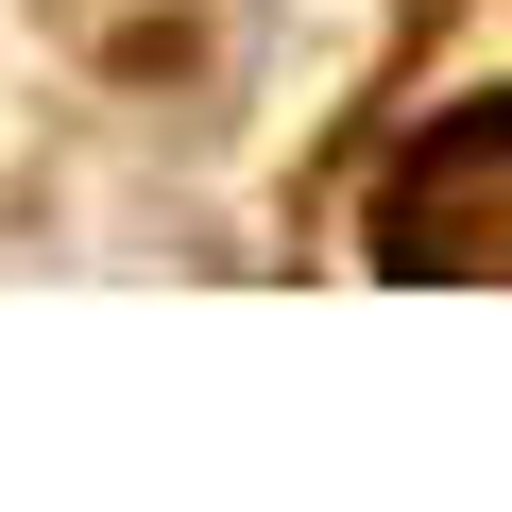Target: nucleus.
Segmentation results:
<instances>
[{
  "instance_id": "nucleus-1",
  "label": "nucleus",
  "mask_w": 512,
  "mask_h": 512,
  "mask_svg": "<svg viewBox=\"0 0 512 512\" xmlns=\"http://www.w3.org/2000/svg\"><path fill=\"white\" fill-rule=\"evenodd\" d=\"M376 256H393V274H512V103L444 120L427 154H393Z\"/></svg>"
}]
</instances>
